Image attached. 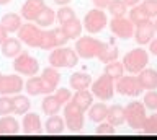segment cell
Masks as SVG:
<instances>
[{"mask_svg": "<svg viewBox=\"0 0 157 140\" xmlns=\"http://www.w3.org/2000/svg\"><path fill=\"white\" fill-rule=\"evenodd\" d=\"M18 39L26 44L28 47H36V49H54L57 46H64L69 41L61 28H54V30H44L31 21L23 23L21 28L18 30Z\"/></svg>", "mask_w": 157, "mask_h": 140, "instance_id": "1", "label": "cell"}, {"mask_svg": "<svg viewBox=\"0 0 157 140\" xmlns=\"http://www.w3.org/2000/svg\"><path fill=\"white\" fill-rule=\"evenodd\" d=\"M59 83H61V74L54 67H46L43 70L41 77H29L28 81H25V91L29 96H38V95H49L57 90Z\"/></svg>", "mask_w": 157, "mask_h": 140, "instance_id": "2", "label": "cell"}, {"mask_svg": "<svg viewBox=\"0 0 157 140\" xmlns=\"http://www.w3.org/2000/svg\"><path fill=\"white\" fill-rule=\"evenodd\" d=\"M48 60L49 65L54 67V69H72L78 64V56L75 49H72V47L57 46L51 51Z\"/></svg>", "mask_w": 157, "mask_h": 140, "instance_id": "3", "label": "cell"}, {"mask_svg": "<svg viewBox=\"0 0 157 140\" xmlns=\"http://www.w3.org/2000/svg\"><path fill=\"white\" fill-rule=\"evenodd\" d=\"M106 46V42H103L97 38L92 36H80L75 41V52L80 59H97L100 56V52L103 51V47Z\"/></svg>", "mask_w": 157, "mask_h": 140, "instance_id": "4", "label": "cell"}, {"mask_svg": "<svg viewBox=\"0 0 157 140\" xmlns=\"http://www.w3.org/2000/svg\"><path fill=\"white\" fill-rule=\"evenodd\" d=\"M123 67L126 72H129L132 75H137L142 69H146V65L149 64V52L142 47L129 51L128 54L123 57Z\"/></svg>", "mask_w": 157, "mask_h": 140, "instance_id": "5", "label": "cell"}, {"mask_svg": "<svg viewBox=\"0 0 157 140\" xmlns=\"http://www.w3.org/2000/svg\"><path fill=\"white\" fill-rule=\"evenodd\" d=\"M64 122H66L67 129L72 130V132H80L83 129L85 113L80 108H77V104L72 99L64 104Z\"/></svg>", "mask_w": 157, "mask_h": 140, "instance_id": "6", "label": "cell"}, {"mask_svg": "<svg viewBox=\"0 0 157 140\" xmlns=\"http://www.w3.org/2000/svg\"><path fill=\"white\" fill-rule=\"evenodd\" d=\"M12 65H13V70L18 75H23V77H33V75H38V72H39L38 59H34L31 54L23 52V51L13 59Z\"/></svg>", "mask_w": 157, "mask_h": 140, "instance_id": "7", "label": "cell"}, {"mask_svg": "<svg viewBox=\"0 0 157 140\" xmlns=\"http://www.w3.org/2000/svg\"><path fill=\"white\" fill-rule=\"evenodd\" d=\"M90 93L98 98L100 101H108L115 96V80L106 74L98 77L95 81H92L90 85Z\"/></svg>", "mask_w": 157, "mask_h": 140, "instance_id": "8", "label": "cell"}, {"mask_svg": "<svg viewBox=\"0 0 157 140\" xmlns=\"http://www.w3.org/2000/svg\"><path fill=\"white\" fill-rule=\"evenodd\" d=\"M146 120V106L141 101H132L124 108V122L132 130H141Z\"/></svg>", "mask_w": 157, "mask_h": 140, "instance_id": "9", "label": "cell"}, {"mask_svg": "<svg viewBox=\"0 0 157 140\" xmlns=\"http://www.w3.org/2000/svg\"><path fill=\"white\" fill-rule=\"evenodd\" d=\"M83 28L87 30V33L90 34H97L105 30V26L108 25V20H106V13L100 10V8H93L83 16V21H82Z\"/></svg>", "mask_w": 157, "mask_h": 140, "instance_id": "10", "label": "cell"}, {"mask_svg": "<svg viewBox=\"0 0 157 140\" xmlns=\"http://www.w3.org/2000/svg\"><path fill=\"white\" fill-rule=\"evenodd\" d=\"M115 91H118L123 96H129V98H137L142 93V88L139 85V81L134 75H121L115 83Z\"/></svg>", "mask_w": 157, "mask_h": 140, "instance_id": "11", "label": "cell"}, {"mask_svg": "<svg viewBox=\"0 0 157 140\" xmlns=\"http://www.w3.org/2000/svg\"><path fill=\"white\" fill-rule=\"evenodd\" d=\"M110 30L120 39H131L134 34V25L126 16H113L110 21Z\"/></svg>", "mask_w": 157, "mask_h": 140, "instance_id": "12", "label": "cell"}, {"mask_svg": "<svg viewBox=\"0 0 157 140\" xmlns=\"http://www.w3.org/2000/svg\"><path fill=\"white\" fill-rule=\"evenodd\" d=\"M25 88V81L20 75H2L0 74V95L13 96L17 93H21Z\"/></svg>", "mask_w": 157, "mask_h": 140, "instance_id": "13", "label": "cell"}, {"mask_svg": "<svg viewBox=\"0 0 157 140\" xmlns=\"http://www.w3.org/2000/svg\"><path fill=\"white\" fill-rule=\"evenodd\" d=\"M154 34H155V28H154V21L151 20H146V21H141L134 25V39L139 46H146L154 39Z\"/></svg>", "mask_w": 157, "mask_h": 140, "instance_id": "14", "label": "cell"}, {"mask_svg": "<svg viewBox=\"0 0 157 140\" xmlns=\"http://www.w3.org/2000/svg\"><path fill=\"white\" fill-rule=\"evenodd\" d=\"M46 7V2L44 0H26L23 3L21 10H20V15H21L23 20L34 23V20L38 18V15L43 12V8Z\"/></svg>", "mask_w": 157, "mask_h": 140, "instance_id": "15", "label": "cell"}, {"mask_svg": "<svg viewBox=\"0 0 157 140\" xmlns=\"http://www.w3.org/2000/svg\"><path fill=\"white\" fill-rule=\"evenodd\" d=\"M21 130L26 135H38L43 132V125H41V117L36 113H25L23 120H21Z\"/></svg>", "mask_w": 157, "mask_h": 140, "instance_id": "16", "label": "cell"}, {"mask_svg": "<svg viewBox=\"0 0 157 140\" xmlns=\"http://www.w3.org/2000/svg\"><path fill=\"white\" fill-rule=\"evenodd\" d=\"M137 81H139L142 90H157V70L155 69H142L137 74Z\"/></svg>", "mask_w": 157, "mask_h": 140, "instance_id": "17", "label": "cell"}, {"mask_svg": "<svg viewBox=\"0 0 157 140\" xmlns=\"http://www.w3.org/2000/svg\"><path fill=\"white\" fill-rule=\"evenodd\" d=\"M0 25L8 34H13V33H18V30L23 25V18L18 13H7V15L2 16L0 20Z\"/></svg>", "mask_w": 157, "mask_h": 140, "instance_id": "18", "label": "cell"}, {"mask_svg": "<svg viewBox=\"0 0 157 140\" xmlns=\"http://www.w3.org/2000/svg\"><path fill=\"white\" fill-rule=\"evenodd\" d=\"M64 130H66L64 117H61V116H57V114L49 116L46 124H44V132L49 134V135H61V134H64Z\"/></svg>", "mask_w": 157, "mask_h": 140, "instance_id": "19", "label": "cell"}, {"mask_svg": "<svg viewBox=\"0 0 157 140\" xmlns=\"http://www.w3.org/2000/svg\"><path fill=\"white\" fill-rule=\"evenodd\" d=\"M23 42L18 39V38H7L3 42H2V54L8 59H15L20 52L23 51L21 47Z\"/></svg>", "mask_w": 157, "mask_h": 140, "instance_id": "20", "label": "cell"}, {"mask_svg": "<svg viewBox=\"0 0 157 140\" xmlns=\"http://www.w3.org/2000/svg\"><path fill=\"white\" fill-rule=\"evenodd\" d=\"M92 77L85 74V72H75L72 77H71V80H69V85H71V88L72 90H88L90 88V85H92Z\"/></svg>", "mask_w": 157, "mask_h": 140, "instance_id": "21", "label": "cell"}, {"mask_svg": "<svg viewBox=\"0 0 157 140\" xmlns=\"http://www.w3.org/2000/svg\"><path fill=\"white\" fill-rule=\"evenodd\" d=\"M61 30H62L64 36H66L67 39H77V38H80V34H82L83 25L80 23L78 18H74V20L61 25Z\"/></svg>", "mask_w": 157, "mask_h": 140, "instance_id": "22", "label": "cell"}, {"mask_svg": "<svg viewBox=\"0 0 157 140\" xmlns=\"http://www.w3.org/2000/svg\"><path fill=\"white\" fill-rule=\"evenodd\" d=\"M20 130V122L10 114L0 119V135H17Z\"/></svg>", "mask_w": 157, "mask_h": 140, "instance_id": "23", "label": "cell"}, {"mask_svg": "<svg viewBox=\"0 0 157 140\" xmlns=\"http://www.w3.org/2000/svg\"><path fill=\"white\" fill-rule=\"evenodd\" d=\"M74 103L77 104V108H80L83 113H87V109L93 104V95L88 90H78L72 95L71 98Z\"/></svg>", "mask_w": 157, "mask_h": 140, "instance_id": "24", "label": "cell"}, {"mask_svg": "<svg viewBox=\"0 0 157 140\" xmlns=\"http://www.w3.org/2000/svg\"><path fill=\"white\" fill-rule=\"evenodd\" d=\"M12 104H13V114H18V116H23L25 113L29 111V108H31L29 98L25 95H20V93L12 96Z\"/></svg>", "mask_w": 157, "mask_h": 140, "instance_id": "25", "label": "cell"}, {"mask_svg": "<svg viewBox=\"0 0 157 140\" xmlns=\"http://www.w3.org/2000/svg\"><path fill=\"white\" fill-rule=\"evenodd\" d=\"M41 108H43V113L46 116H54V114H59L62 104H61V101H59L52 93H49V95H46V98L43 99Z\"/></svg>", "mask_w": 157, "mask_h": 140, "instance_id": "26", "label": "cell"}, {"mask_svg": "<svg viewBox=\"0 0 157 140\" xmlns=\"http://www.w3.org/2000/svg\"><path fill=\"white\" fill-rule=\"evenodd\" d=\"M106 120L110 122L111 125H121L124 124V108L121 104H113L108 108V113H106Z\"/></svg>", "mask_w": 157, "mask_h": 140, "instance_id": "27", "label": "cell"}, {"mask_svg": "<svg viewBox=\"0 0 157 140\" xmlns=\"http://www.w3.org/2000/svg\"><path fill=\"white\" fill-rule=\"evenodd\" d=\"M87 111H88V119H90L92 122L98 124V122H101V120L106 119L108 108H106L105 103H95V104H92Z\"/></svg>", "mask_w": 157, "mask_h": 140, "instance_id": "28", "label": "cell"}, {"mask_svg": "<svg viewBox=\"0 0 157 140\" xmlns=\"http://www.w3.org/2000/svg\"><path fill=\"white\" fill-rule=\"evenodd\" d=\"M54 20H56V12L52 10L51 7H44L43 12L38 15V18L34 20V25L39 26V28H49L54 23Z\"/></svg>", "mask_w": 157, "mask_h": 140, "instance_id": "29", "label": "cell"}, {"mask_svg": "<svg viewBox=\"0 0 157 140\" xmlns=\"http://www.w3.org/2000/svg\"><path fill=\"white\" fill-rule=\"evenodd\" d=\"M103 74H106L108 77H111L113 80H118L121 75H124V67H123V62L120 60H113L105 64V69H103Z\"/></svg>", "mask_w": 157, "mask_h": 140, "instance_id": "30", "label": "cell"}, {"mask_svg": "<svg viewBox=\"0 0 157 140\" xmlns=\"http://www.w3.org/2000/svg\"><path fill=\"white\" fill-rule=\"evenodd\" d=\"M118 47L113 44V42H110V44H106L105 47H103V51L100 52V56L97 57L98 60L101 62V64H108V62H113L118 59Z\"/></svg>", "mask_w": 157, "mask_h": 140, "instance_id": "31", "label": "cell"}, {"mask_svg": "<svg viewBox=\"0 0 157 140\" xmlns=\"http://www.w3.org/2000/svg\"><path fill=\"white\" fill-rule=\"evenodd\" d=\"M141 132L146 135H157V113L146 116V120L141 127Z\"/></svg>", "mask_w": 157, "mask_h": 140, "instance_id": "32", "label": "cell"}, {"mask_svg": "<svg viewBox=\"0 0 157 140\" xmlns=\"http://www.w3.org/2000/svg\"><path fill=\"white\" fill-rule=\"evenodd\" d=\"M74 18H77V16H75V12H74V8H71L69 5H62V7L56 12V20L61 23V25H64V23L74 20Z\"/></svg>", "mask_w": 157, "mask_h": 140, "instance_id": "33", "label": "cell"}, {"mask_svg": "<svg viewBox=\"0 0 157 140\" xmlns=\"http://www.w3.org/2000/svg\"><path fill=\"white\" fill-rule=\"evenodd\" d=\"M106 8L110 10V13L113 16H124L128 13V7L123 0H110Z\"/></svg>", "mask_w": 157, "mask_h": 140, "instance_id": "34", "label": "cell"}, {"mask_svg": "<svg viewBox=\"0 0 157 140\" xmlns=\"http://www.w3.org/2000/svg\"><path fill=\"white\" fill-rule=\"evenodd\" d=\"M128 18L132 21V25H137V23H141V21L151 20V18L144 13V10L141 8V5L131 7V10H128Z\"/></svg>", "mask_w": 157, "mask_h": 140, "instance_id": "35", "label": "cell"}, {"mask_svg": "<svg viewBox=\"0 0 157 140\" xmlns=\"http://www.w3.org/2000/svg\"><path fill=\"white\" fill-rule=\"evenodd\" d=\"M139 5L149 18L157 16V0H141Z\"/></svg>", "mask_w": 157, "mask_h": 140, "instance_id": "36", "label": "cell"}, {"mask_svg": "<svg viewBox=\"0 0 157 140\" xmlns=\"http://www.w3.org/2000/svg\"><path fill=\"white\" fill-rule=\"evenodd\" d=\"M13 114V104H12V96L0 95V116Z\"/></svg>", "mask_w": 157, "mask_h": 140, "instance_id": "37", "label": "cell"}, {"mask_svg": "<svg viewBox=\"0 0 157 140\" xmlns=\"http://www.w3.org/2000/svg\"><path fill=\"white\" fill-rule=\"evenodd\" d=\"M142 104L146 106V109H151V111H157V91L155 90H149L147 93L144 95V101Z\"/></svg>", "mask_w": 157, "mask_h": 140, "instance_id": "38", "label": "cell"}, {"mask_svg": "<svg viewBox=\"0 0 157 140\" xmlns=\"http://www.w3.org/2000/svg\"><path fill=\"white\" fill-rule=\"evenodd\" d=\"M116 134V129L115 125H111L110 122H98V127L95 129V135H115Z\"/></svg>", "mask_w": 157, "mask_h": 140, "instance_id": "39", "label": "cell"}, {"mask_svg": "<svg viewBox=\"0 0 157 140\" xmlns=\"http://www.w3.org/2000/svg\"><path fill=\"white\" fill-rule=\"evenodd\" d=\"M56 98L61 101V104L64 106L66 103H69L71 101V98H72V91L71 90H67V88H57V91H56Z\"/></svg>", "mask_w": 157, "mask_h": 140, "instance_id": "40", "label": "cell"}, {"mask_svg": "<svg viewBox=\"0 0 157 140\" xmlns=\"http://www.w3.org/2000/svg\"><path fill=\"white\" fill-rule=\"evenodd\" d=\"M93 7L95 8H100V10H103V8L108 7V3H110V0H92Z\"/></svg>", "mask_w": 157, "mask_h": 140, "instance_id": "41", "label": "cell"}, {"mask_svg": "<svg viewBox=\"0 0 157 140\" xmlns=\"http://www.w3.org/2000/svg\"><path fill=\"white\" fill-rule=\"evenodd\" d=\"M149 51H151V54H154V56H157V38L155 39H152L151 42H149Z\"/></svg>", "mask_w": 157, "mask_h": 140, "instance_id": "42", "label": "cell"}, {"mask_svg": "<svg viewBox=\"0 0 157 140\" xmlns=\"http://www.w3.org/2000/svg\"><path fill=\"white\" fill-rule=\"evenodd\" d=\"M123 2L126 3V7H128V8H131V7L139 5V3H141V0H123Z\"/></svg>", "mask_w": 157, "mask_h": 140, "instance_id": "43", "label": "cell"}, {"mask_svg": "<svg viewBox=\"0 0 157 140\" xmlns=\"http://www.w3.org/2000/svg\"><path fill=\"white\" fill-rule=\"evenodd\" d=\"M7 38H8V33L2 28V25H0V46H2V42L7 39Z\"/></svg>", "mask_w": 157, "mask_h": 140, "instance_id": "44", "label": "cell"}, {"mask_svg": "<svg viewBox=\"0 0 157 140\" xmlns=\"http://www.w3.org/2000/svg\"><path fill=\"white\" fill-rule=\"evenodd\" d=\"M56 5H59V7H62V5H69V3L72 2V0H52Z\"/></svg>", "mask_w": 157, "mask_h": 140, "instance_id": "45", "label": "cell"}, {"mask_svg": "<svg viewBox=\"0 0 157 140\" xmlns=\"http://www.w3.org/2000/svg\"><path fill=\"white\" fill-rule=\"evenodd\" d=\"M10 2H12V0H0V5H7Z\"/></svg>", "mask_w": 157, "mask_h": 140, "instance_id": "46", "label": "cell"}, {"mask_svg": "<svg viewBox=\"0 0 157 140\" xmlns=\"http://www.w3.org/2000/svg\"><path fill=\"white\" fill-rule=\"evenodd\" d=\"M154 28H155V33H157V16H155V21H154Z\"/></svg>", "mask_w": 157, "mask_h": 140, "instance_id": "47", "label": "cell"}]
</instances>
